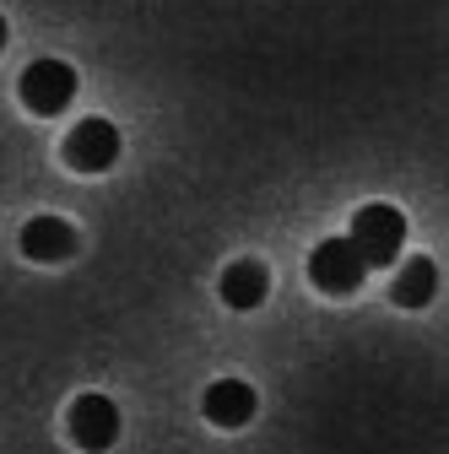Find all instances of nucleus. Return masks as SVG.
Here are the masks:
<instances>
[{"label": "nucleus", "instance_id": "f257e3e1", "mask_svg": "<svg viewBox=\"0 0 449 454\" xmlns=\"http://www.w3.org/2000/svg\"><path fill=\"white\" fill-rule=\"evenodd\" d=\"M352 244H358V254L368 260V270L401 260V249H406V216L390 206V200L358 206V216H352Z\"/></svg>", "mask_w": 449, "mask_h": 454}, {"label": "nucleus", "instance_id": "f03ea898", "mask_svg": "<svg viewBox=\"0 0 449 454\" xmlns=\"http://www.w3.org/2000/svg\"><path fill=\"white\" fill-rule=\"evenodd\" d=\"M363 276H368V260L358 254L352 239H325V244H314V254H309V281H314L319 293L352 298V293L363 287Z\"/></svg>", "mask_w": 449, "mask_h": 454}, {"label": "nucleus", "instance_id": "7ed1b4c3", "mask_svg": "<svg viewBox=\"0 0 449 454\" xmlns=\"http://www.w3.org/2000/svg\"><path fill=\"white\" fill-rule=\"evenodd\" d=\"M17 98H22V108L28 114H60V108H71V98H76V71L66 66V60H33L28 71H22V82H17Z\"/></svg>", "mask_w": 449, "mask_h": 454}, {"label": "nucleus", "instance_id": "20e7f679", "mask_svg": "<svg viewBox=\"0 0 449 454\" xmlns=\"http://www.w3.org/2000/svg\"><path fill=\"white\" fill-rule=\"evenodd\" d=\"M66 162L76 168V174H108V168L120 162V125L87 114V120L66 136Z\"/></svg>", "mask_w": 449, "mask_h": 454}, {"label": "nucleus", "instance_id": "39448f33", "mask_svg": "<svg viewBox=\"0 0 449 454\" xmlns=\"http://www.w3.org/2000/svg\"><path fill=\"white\" fill-rule=\"evenodd\" d=\"M71 438L87 454L114 449V438H120V406L108 401V395H82V401L71 406Z\"/></svg>", "mask_w": 449, "mask_h": 454}, {"label": "nucleus", "instance_id": "423d86ee", "mask_svg": "<svg viewBox=\"0 0 449 454\" xmlns=\"http://www.w3.org/2000/svg\"><path fill=\"white\" fill-rule=\"evenodd\" d=\"M255 406H260V395H255L249 379H217L206 389V401H201V411H206L211 427H244L255 417Z\"/></svg>", "mask_w": 449, "mask_h": 454}, {"label": "nucleus", "instance_id": "0eeeda50", "mask_svg": "<svg viewBox=\"0 0 449 454\" xmlns=\"http://www.w3.org/2000/svg\"><path fill=\"white\" fill-rule=\"evenodd\" d=\"M22 254L38 260V265H60L76 254V227L66 216H33L22 227Z\"/></svg>", "mask_w": 449, "mask_h": 454}, {"label": "nucleus", "instance_id": "6e6552de", "mask_svg": "<svg viewBox=\"0 0 449 454\" xmlns=\"http://www.w3.org/2000/svg\"><path fill=\"white\" fill-rule=\"evenodd\" d=\"M265 293H271V270H265L260 260H233L228 270L217 276V298L228 303V309H239V314L260 309V303H265Z\"/></svg>", "mask_w": 449, "mask_h": 454}, {"label": "nucleus", "instance_id": "1a4fd4ad", "mask_svg": "<svg viewBox=\"0 0 449 454\" xmlns=\"http://www.w3.org/2000/svg\"><path fill=\"white\" fill-rule=\"evenodd\" d=\"M438 293V265L433 260H406L396 270V281H390V303H401V309H428Z\"/></svg>", "mask_w": 449, "mask_h": 454}, {"label": "nucleus", "instance_id": "9d476101", "mask_svg": "<svg viewBox=\"0 0 449 454\" xmlns=\"http://www.w3.org/2000/svg\"><path fill=\"white\" fill-rule=\"evenodd\" d=\"M6 38H12V27H6V17H0V49H6Z\"/></svg>", "mask_w": 449, "mask_h": 454}]
</instances>
